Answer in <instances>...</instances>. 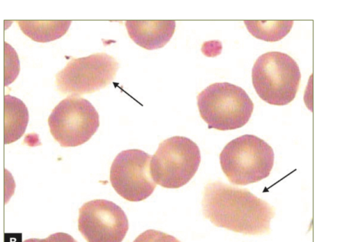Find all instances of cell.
Returning a JSON list of instances; mask_svg holds the SVG:
<instances>
[{
	"instance_id": "6da1fadb",
	"label": "cell",
	"mask_w": 356,
	"mask_h": 242,
	"mask_svg": "<svg viewBox=\"0 0 356 242\" xmlns=\"http://www.w3.org/2000/svg\"><path fill=\"white\" fill-rule=\"evenodd\" d=\"M202 203L204 217L216 227L245 235L270 231L274 207L247 189L211 182L204 188Z\"/></svg>"
},
{
	"instance_id": "7a4b0ae2",
	"label": "cell",
	"mask_w": 356,
	"mask_h": 242,
	"mask_svg": "<svg viewBox=\"0 0 356 242\" xmlns=\"http://www.w3.org/2000/svg\"><path fill=\"white\" fill-rule=\"evenodd\" d=\"M219 158L222 172L228 180L241 186L268 177L274 163L271 146L251 134L241 136L229 142Z\"/></svg>"
},
{
	"instance_id": "3957f363",
	"label": "cell",
	"mask_w": 356,
	"mask_h": 242,
	"mask_svg": "<svg viewBox=\"0 0 356 242\" xmlns=\"http://www.w3.org/2000/svg\"><path fill=\"white\" fill-rule=\"evenodd\" d=\"M197 107L209 129L233 130L250 120L254 104L241 87L228 82L209 85L197 97Z\"/></svg>"
},
{
	"instance_id": "277c9868",
	"label": "cell",
	"mask_w": 356,
	"mask_h": 242,
	"mask_svg": "<svg viewBox=\"0 0 356 242\" xmlns=\"http://www.w3.org/2000/svg\"><path fill=\"white\" fill-rule=\"evenodd\" d=\"M300 78L295 60L280 51L261 55L252 70L256 92L262 100L272 105L284 106L291 102L296 96Z\"/></svg>"
},
{
	"instance_id": "5b68a950",
	"label": "cell",
	"mask_w": 356,
	"mask_h": 242,
	"mask_svg": "<svg viewBox=\"0 0 356 242\" xmlns=\"http://www.w3.org/2000/svg\"><path fill=\"white\" fill-rule=\"evenodd\" d=\"M200 151L188 138L175 136L162 141L152 157L149 170L154 182L166 188H179L195 175Z\"/></svg>"
},
{
	"instance_id": "8992f818",
	"label": "cell",
	"mask_w": 356,
	"mask_h": 242,
	"mask_svg": "<svg viewBox=\"0 0 356 242\" xmlns=\"http://www.w3.org/2000/svg\"><path fill=\"white\" fill-rule=\"evenodd\" d=\"M48 124L51 134L60 146L76 147L95 134L99 118L89 101L70 95L54 107L48 118Z\"/></svg>"
},
{
	"instance_id": "52a82bcc",
	"label": "cell",
	"mask_w": 356,
	"mask_h": 242,
	"mask_svg": "<svg viewBox=\"0 0 356 242\" xmlns=\"http://www.w3.org/2000/svg\"><path fill=\"white\" fill-rule=\"evenodd\" d=\"M119 64L106 53L73 58L56 75L58 90L79 96L106 87L115 78Z\"/></svg>"
},
{
	"instance_id": "ba28073f",
	"label": "cell",
	"mask_w": 356,
	"mask_h": 242,
	"mask_svg": "<svg viewBox=\"0 0 356 242\" xmlns=\"http://www.w3.org/2000/svg\"><path fill=\"white\" fill-rule=\"evenodd\" d=\"M151 156L138 149L122 151L113 160L110 182L126 200L139 202L151 195L156 186L149 170Z\"/></svg>"
},
{
	"instance_id": "9c48e42d",
	"label": "cell",
	"mask_w": 356,
	"mask_h": 242,
	"mask_svg": "<svg viewBox=\"0 0 356 242\" xmlns=\"http://www.w3.org/2000/svg\"><path fill=\"white\" fill-rule=\"evenodd\" d=\"M78 228L89 242H120L129 229L127 217L115 203L97 199L79 209Z\"/></svg>"
},
{
	"instance_id": "30bf717a",
	"label": "cell",
	"mask_w": 356,
	"mask_h": 242,
	"mask_svg": "<svg viewBox=\"0 0 356 242\" xmlns=\"http://www.w3.org/2000/svg\"><path fill=\"white\" fill-rule=\"evenodd\" d=\"M125 26L131 39L138 46L148 49L164 47L175 30L173 20H128Z\"/></svg>"
},
{
	"instance_id": "8fae6325",
	"label": "cell",
	"mask_w": 356,
	"mask_h": 242,
	"mask_svg": "<svg viewBox=\"0 0 356 242\" xmlns=\"http://www.w3.org/2000/svg\"><path fill=\"white\" fill-rule=\"evenodd\" d=\"M29 111L24 103L17 97L4 96V144L19 140L24 134L29 122Z\"/></svg>"
},
{
	"instance_id": "7c38bea8",
	"label": "cell",
	"mask_w": 356,
	"mask_h": 242,
	"mask_svg": "<svg viewBox=\"0 0 356 242\" xmlns=\"http://www.w3.org/2000/svg\"><path fill=\"white\" fill-rule=\"evenodd\" d=\"M22 31L32 40L38 42H48L57 40L67 31L72 22L17 20Z\"/></svg>"
},
{
	"instance_id": "4fadbf2b",
	"label": "cell",
	"mask_w": 356,
	"mask_h": 242,
	"mask_svg": "<svg viewBox=\"0 0 356 242\" xmlns=\"http://www.w3.org/2000/svg\"><path fill=\"white\" fill-rule=\"evenodd\" d=\"M249 32L255 38L267 42H276L291 31L293 21H244Z\"/></svg>"
},
{
	"instance_id": "5bb4252c",
	"label": "cell",
	"mask_w": 356,
	"mask_h": 242,
	"mask_svg": "<svg viewBox=\"0 0 356 242\" xmlns=\"http://www.w3.org/2000/svg\"><path fill=\"white\" fill-rule=\"evenodd\" d=\"M19 72V60L15 50L4 42V86L13 83Z\"/></svg>"
}]
</instances>
